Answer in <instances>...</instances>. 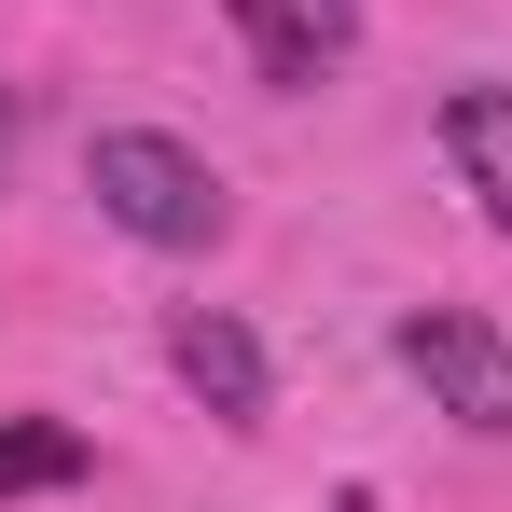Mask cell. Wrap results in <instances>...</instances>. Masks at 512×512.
<instances>
[{"label":"cell","instance_id":"obj_1","mask_svg":"<svg viewBox=\"0 0 512 512\" xmlns=\"http://www.w3.org/2000/svg\"><path fill=\"white\" fill-rule=\"evenodd\" d=\"M84 194L139 236V250H208V236L236 222V208H222V167H208L194 139H167V125H97Z\"/></svg>","mask_w":512,"mask_h":512},{"label":"cell","instance_id":"obj_2","mask_svg":"<svg viewBox=\"0 0 512 512\" xmlns=\"http://www.w3.org/2000/svg\"><path fill=\"white\" fill-rule=\"evenodd\" d=\"M402 374H416L457 429L512 443V333H499V319H471V305H416V319H402Z\"/></svg>","mask_w":512,"mask_h":512},{"label":"cell","instance_id":"obj_3","mask_svg":"<svg viewBox=\"0 0 512 512\" xmlns=\"http://www.w3.org/2000/svg\"><path fill=\"white\" fill-rule=\"evenodd\" d=\"M167 360H180V388H194L222 429H263V346H250L236 305H180V319H167Z\"/></svg>","mask_w":512,"mask_h":512},{"label":"cell","instance_id":"obj_4","mask_svg":"<svg viewBox=\"0 0 512 512\" xmlns=\"http://www.w3.org/2000/svg\"><path fill=\"white\" fill-rule=\"evenodd\" d=\"M222 14L263 56V84H319V70L360 56V0H222Z\"/></svg>","mask_w":512,"mask_h":512},{"label":"cell","instance_id":"obj_5","mask_svg":"<svg viewBox=\"0 0 512 512\" xmlns=\"http://www.w3.org/2000/svg\"><path fill=\"white\" fill-rule=\"evenodd\" d=\"M443 167L485 194V222H512V84H457L443 97Z\"/></svg>","mask_w":512,"mask_h":512},{"label":"cell","instance_id":"obj_6","mask_svg":"<svg viewBox=\"0 0 512 512\" xmlns=\"http://www.w3.org/2000/svg\"><path fill=\"white\" fill-rule=\"evenodd\" d=\"M97 443L70 416H0V499H42V485H84Z\"/></svg>","mask_w":512,"mask_h":512},{"label":"cell","instance_id":"obj_7","mask_svg":"<svg viewBox=\"0 0 512 512\" xmlns=\"http://www.w3.org/2000/svg\"><path fill=\"white\" fill-rule=\"evenodd\" d=\"M0 180H14V97H0Z\"/></svg>","mask_w":512,"mask_h":512}]
</instances>
